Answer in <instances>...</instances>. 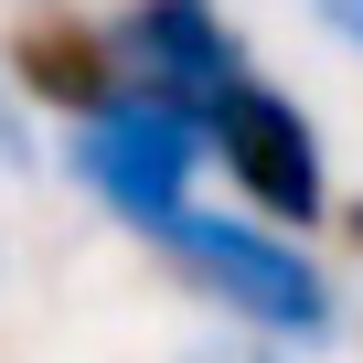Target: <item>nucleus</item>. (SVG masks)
Wrapping results in <instances>:
<instances>
[{"mask_svg":"<svg viewBox=\"0 0 363 363\" xmlns=\"http://www.w3.org/2000/svg\"><path fill=\"white\" fill-rule=\"evenodd\" d=\"M160 246L182 257V278H193L214 310H235L257 342H331L342 331V299H331L320 257L299 246V225H267V214H182Z\"/></svg>","mask_w":363,"mask_h":363,"instance_id":"obj_1","label":"nucleus"},{"mask_svg":"<svg viewBox=\"0 0 363 363\" xmlns=\"http://www.w3.org/2000/svg\"><path fill=\"white\" fill-rule=\"evenodd\" d=\"M193 160H203V118L193 107H171V96H118L96 118H75V171H86V193L139 225V235H171L182 214H193Z\"/></svg>","mask_w":363,"mask_h":363,"instance_id":"obj_2","label":"nucleus"},{"mask_svg":"<svg viewBox=\"0 0 363 363\" xmlns=\"http://www.w3.org/2000/svg\"><path fill=\"white\" fill-rule=\"evenodd\" d=\"M203 150L225 160V182L246 193V214H267V225H320L331 214V160H320V128L299 118L289 86L235 75L203 107Z\"/></svg>","mask_w":363,"mask_h":363,"instance_id":"obj_3","label":"nucleus"},{"mask_svg":"<svg viewBox=\"0 0 363 363\" xmlns=\"http://www.w3.org/2000/svg\"><path fill=\"white\" fill-rule=\"evenodd\" d=\"M118 54H128V86L139 96H171V107H214L235 75H246V43L214 0H128L118 11Z\"/></svg>","mask_w":363,"mask_h":363,"instance_id":"obj_4","label":"nucleus"},{"mask_svg":"<svg viewBox=\"0 0 363 363\" xmlns=\"http://www.w3.org/2000/svg\"><path fill=\"white\" fill-rule=\"evenodd\" d=\"M11 75H22L54 118H96V107L128 96V54H118V33H96V22H33V33L11 43Z\"/></svg>","mask_w":363,"mask_h":363,"instance_id":"obj_5","label":"nucleus"},{"mask_svg":"<svg viewBox=\"0 0 363 363\" xmlns=\"http://www.w3.org/2000/svg\"><path fill=\"white\" fill-rule=\"evenodd\" d=\"M320 22H331V33H342V43L363 54V0H320Z\"/></svg>","mask_w":363,"mask_h":363,"instance_id":"obj_6","label":"nucleus"},{"mask_svg":"<svg viewBox=\"0 0 363 363\" xmlns=\"http://www.w3.org/2000/svg\"><path fill=\"white\" fill-rule=\"evenodd\" d=\"M352 246H363V203H352Z\"/></svg>","mask_w":363,"mask_h":363,"instance_id":"obj_7","label":"nucleus"}]
</instances>
